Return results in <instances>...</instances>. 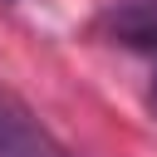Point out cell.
<instances>
[{"mask_svg": "<svg viewBox=\"0 0 157 157\" xmlns=\"http://www.w3.org/2000/svg\"><path fill=\"white\" fill-rule=\"evenodd\" d=\"M0 157H69V147L25 108V98L0 88Z\"/></svg>", "mask_w": 157, "mask_h": 157, "instance_id": "cell-1", "label": "cell"}, {"mask_svg": "<svg viewBox=\"0 0 157 157\" xmlns=\"http://www.w3.org/2000/svg\"><path fill=\"white\" fill-rule=\"evenodd\" d=\"M103 25H108V34L118 44L157 54V0H118Z\"/></svg>", "mask_w": 157, "mask_h": 157, "instance_id": "cell-2", "label": "cell"}, {"mask_svg": "<svg viewBox=\"0 0 157 157\" xmlns=\"http://www.w3.org/2000/svg\"><path fill=\"white\" fill-rule=\"evenodd\" d=\"M152 108H157V74H152Z\"/></svg>", "mask_w": 157, "mask_h": 157, "instance_id": "cell-3", "label": "cell"}]
</instances>
